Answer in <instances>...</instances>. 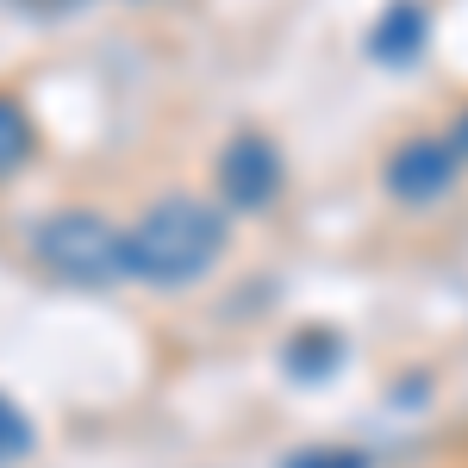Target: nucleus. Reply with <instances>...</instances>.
Wrapping results in <instances>:
<instances>
[{
	"mask_svg": "<svg viewBox=\"0 0 468 468\" xmlns=\"http://www.w3.org/2000/svg\"><path fill=\"white\" fill-rule=\"evenodd\" d=\"M225 256V213L194 194H163L125 225V269L144 288H187Z\"/></svg>",
	"mask_w": 468,
	"mask_h": 468,
	"instance_id": "f257e3e1",
	"label": "nucleus"
},
{
	"mask_svg": "<svg viewBox=\"0 0 468 468\" xmlns=\"http://www.w3.org/2000/svg\"><path fill=\"white\" fill-rule=\"evenodd\" d=\"M32 256L69 288H112L125 282V231L94 207H57L32 225Z\"/></svg>",
	"mask_w": 468,
	"mask_h": 468,
	"instance_id": "f03ea898",
	"label": "nucleus"
},
{
	"mask_svg": "<svg viewBox=\"0 0 468 468\" xmlns=\"http://www.w3.org/2000/svg\"><path fill=\"white\" fill-rule=\"evenodd\" d=\"M213 181H218V200L225 207L262 213V207H275L288 169H282V150L269 144L262 132H231L225 150H218V163H213Z\"/></svg>",
	"mask_w": 468,
	"mask_h": 468,
	"instance_id": "7ed1b4c3",
	"label": "nucleus"
},
{
	"mask_svg": "<svg viewBox=\"0 0 468 468\" xmlns=\"http://www.w3.org/2000/svg\"><path fill=\"white\" fill-rule=\"evenodd\" d=\"M456 169H463L456 144H450V138H437V132H419V138L394 144L381 181H388V194L406 200V207H437V200L456 187Z\"/></svg>",
	"mask_w": 468,
	"mask_h": 468,
	"instance_id": "20e7f679",
	"label": "nucleus"
},
{
	"mask_svg": "<svg viewBox=\"0 0 468 468\" xmlns=\"http://www.w3.org/2000/svg\"><path fill=\"white\" fill-rule=\"evenodd\" d=\"M425 37H431V13H425V0H388L381 19L368 26V57L388 63V69H406V63H419Z\"/></svg>",
	"mask_w": 468,
	"mask_h": 468,
	"instance_id": "39448f33",
	"label": "nucleus"
},
{
	"mask_svg": "<svg viewBox=\"0 0 468 468\" xmlns=\"http://www.w3.org/2000/svg\"><path fill=\"white\" fill-rule=\"evenodd\" d=\"M32 150H37V138H32V119H26V107H19L13 94H0V181L19 176V169L32 163Z\"/></svg>",
	"mask_w": 468,
	"mask_h": 468,
	"instance_id": "423d86ee",
	"label": "nucleus"
},
{
	"mask_svg": "<svg viewBox=\"0 0 468 468\" xmlns=\"http://www.w3.org/2000/svg\"><path fill=\"white\" fill-rule=\"evenodd\" d=\"M32 443H37L32 419H26L13 399L0 394V463H19V456H32Z\"/></svg>",
	"mask_w": 468,
	"mask_h": 468,
	"instance_id": "0eeeda50",
	"label": "nucleus"
},
{
	"mask_svg": "<svg viewBox=\"0 0 468 468\" xmlns=\"http://www.w3.org/2000/svg\"><path fill=\"white\" fill-rule=\"evenodd\" d=\"M282 468H368V456H362V450H344V443H319V450L288 456Z\"/></svg>",
	"mask_w": 468,
	"mask_h": 468,
	"instance_id": "6e6552de",
	"label": "nucleus"
},
{
	"mask_svg": "<svg viewBox=\"0 0 468 468\" xmlns=\"http://www.w3.org/2000/svg\"><path fill=\"white\" fill-rule=\"evenodd\" d=\"M443 138H450V144H456V156H468V107L456 112V125H450V132H443Z\"/></svg>",
	"mask_w": 468,
	"mask_h": 468,
	"instance_id": "1a4fd4ad",
	"label": "nucleus"
}]
</instances>
